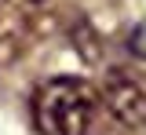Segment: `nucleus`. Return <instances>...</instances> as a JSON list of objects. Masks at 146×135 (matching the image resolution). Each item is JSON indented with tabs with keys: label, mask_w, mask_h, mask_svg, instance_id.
Here are the masks:
<instances>
[{
	"label": "nucleus",
	"mask_w": 146,
	"mask_h": 135,
	"mask_svg": "<svg viewBox=\"0 0 146 135\" xmlns=\"http://www.w3.org/2000/svg\"><path fill=\"white\" fill-rule=\"evenodd\" d=\"M99 95L80 77L44 80L33 95V120L40 135H88L95 124Z\"/></svg>",
	"instance_id": "nucleus-1"
},
{
	"label": "nucleus",
	"mask_w": 146,
	"mask_h": 135,
	"mask_svg": "<svg viewBox=\"0 0 146 135\" xmlns=\"http://www.w3.org/2000/svg\"><path fill=\"white\" fill-rule=\"evenodd\" d=\"M102 102L128 128L146 124V84L139 77H131L128 69H110L102 77Z\"/></svg>",
	"instance_id": "nucleus-2"
},
{
	"label": "nucleus",
	"mask_w": 146,
	"mask_h": 135,
	"mask_svg": "<svg viewBox=\"0 0 146 135\" xmlns=\"http://www.w3.org/2000/svg\"><path fill=\"white\" fill-rule=\"evenodd\" d=\"M26 4H40V0H26Z\"/></svg>",
	"instance_id": "nucleus-3"
}]
</instances>
